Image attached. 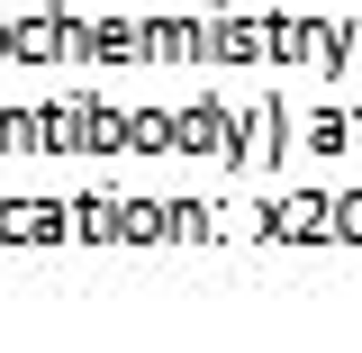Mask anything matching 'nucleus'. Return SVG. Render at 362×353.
Instances as JSON below:
<instances>
[]
</instances>
